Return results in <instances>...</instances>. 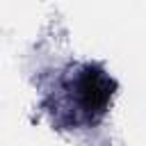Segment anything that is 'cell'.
Here are the masks:
<instances>
[{
    "instance_id": "1",
    "label": "cell",
    "mask_w": 146,
    "mask_h": 146,
    "mask_svg": "<svg viewBox=\"0 0 146 146\" xmlns=\"http://www.w3.org/2000/svg\"><path fill=\"white\" fill-rule=\"evenodd\" d=\"M116 89V82L98 66H87L78 80V98L87 114L98 116L110 105V98Z\"/></svg>"
}]
</instances>
